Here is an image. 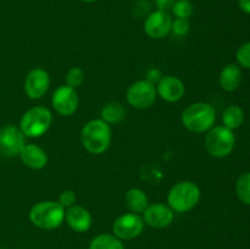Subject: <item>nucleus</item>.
I'll list each match as a JSON object with an SVG mask.
<instances>
[{"mask_svg":"<svg viewBox=\"0 0 250 249\" xmlns=\"http://www.w3.org/2000/svg\"><path fill=\"white\" fill-rule=\"evenodd\" d=\"M81 141L85 150L92 154H102L111 143V129L102 119L92 120L84 124L81 132Z\"/></svg>","mask_w":250,"mask_h":249,"instance_id":"1","label":"nucleus"},{"mask_svg":"<svg viewBox=\"0 0 250 249\" xmlns=\"http://www.w3.org/2000/svg\"><path fill=\"white\" fill-rule=\"evenodd\" d=\"M216 120V112L212 105L208 103H194L182 114L185 127L195 133H203L212 128Z\"/></svg>","mask_w":250,"mask_h":249,"instance_id":"2","label":"nucleus"},{"mask_svg":"<svg viewBox=\"0 0 250 249\" xmlns=\"http://www.w3.org/2000/svg\"><path fill=\"white\" fill-rule=\"evenodd\" d=\"M29 220L39 228L54 229L65 220V208L53 200L37 203L29 211Z\"/></svg>","mask_w":250,"mask_h":249,"instance_id":"3","label":"nucleus"},{"mask_svg":"<svg viewBox=\"0 0 250 249\" xmlns=\"http://www.w3.org/2000/svg\"><path fill=\"white\" fill-rule=\"evenodd\" d=\"M200 189L190 181H182L173 186L167 194L168 207L176 212H187L198 204Z\"/></svg>","mask_w":250,"mask_h":249,"instance_id":"4","label":"nucleus"},{"mask_svg":"<svg viewBox=\"0 0 250 249\" xmlns=\"http://www.w3.org/2000/svg\"><path fill=\"white\" fill-rule=\"evenodd\" d=\"M53 116L51 112L44 106H34L27 110L20 121V129L24 137H41L50 127Z\"/></svg>","mask_w":250,"mask_h":249,"instance_id":"5","label":"nucleus"},{"mask_svg":"<svg viewBox=\"0 0 250 249\" xmlns=\"http://www.w3.org/2000/svg\"><path fill=\"white\" fill-rule=\"evenodd\" d=\"M236 144L233 131L225 126H216L209 129L205 138L208 153L215 158H226L232 153Z\"/></svg>","mask_w":250,"mask_h":249,"instance_id":"6","label":"nucleus"},{"mask_svg":"<svg viewBox=\"0 0 250 249\" xmlns=\"http://www.w3.org/2000/svg\"><path fill=\"white\" fill-rule=\"evenodd\" d=\"M127 102L137 109H148L156 99V89L154 83L148 80H141L129 85L127 89Z\"/></svg>","mask_w":250,"mask_h":249,"instance_id":"7","label":"nucleus"},{"mask_svg":"<svg viewBox=\"0 0 250 249\" xmlns=\"http://www.w3.org/2000/svg\"><path fill=\"white\" fill-rule=\"evenodd\" d=\"M24 134L16 126H7L0 128V155L5 158H14L20 155L26 145Z\"/></svg>","mask_w":250,"mask_h":249,"instance_id":"8","label":"nucleus"},{"mask_svg":"<svg viewBox=\"0 0 250 249\" xmlns=\"http://www.w3.org/2000/svg\"><path fill=\"white\" fill-rule=\"evenodd\" d=\"M144 221L138 214L128 212L115 220L112 225L114 236L119 239H133L143 232Z\"/></svg>","mask_w":250,"mask_h":249,"instance_id":"9","label":"nucleus"},{"mask_svg":"<svg viewBox=\"0 0 250 249\" xmlns=\"http://www.w3.org/2000/svg\"><path fill=\"white\" fill-rule=\"evenodd\" d=\"M53 107L61 116H70L77 110L78 95L75 88L61 85L53 93Z\"/></svg>","mask_w":250,"mask_h":249,"instance_id":"10","label":"nucleus"},{"mask_svg":"<svg viewBox=\"0 0 250 249\" xmlns=\"http://www.w3.org/2000/svg\"><path fill=\"white\" fill-rule=\"evenodd\" d=\"M172 19L166 11H154L146 17L144 22V31L146 36L153 39H161L171 32Z\"/></svg>","mask_w":250,"mask_h":249,"instance_id":"11","label":"nucleus"},{"mask_svg":"<svg viewBox=\"0 0 250 249\" xmlns=\"http://www.w3.org/2000/svg\"><path fill=\"white\" fill-rule=\"evenodd\" d=\"M50 78L43 68H33L24 80V92L31 99H41L49 89Z\"/></svg>","mask_w":250,"mask_h":249,"instance_id":"12","label":"nucleus"},{"mask_svg":"<svg viewBox=\"0 0 250 249\" xmlns=\"http://www.w3.org/2000/svg\"><path fill=\"white\" fill-rule=\"evenodd\" d=\"M143 214V221L154 228H165L173 221L172 209L161 203L148 205Z\"/></svg>","mask_w":250,"mask_h":249,"instance_id":"13","label":"nucleus"},{"mask_svg":"<svg viewBox=\"0 0 250 249\" xmlns=\"http://www.w3.org/2000/svg\"><path fill=\"white\" fill-rule=\"evenodd\" d=\"M185 92L186 89L183 82L175 76H165L159 81L158 93L166 102H178L180 99H182Z\"/></svg>","mask_w":250,"mask_h":249,"instance_id":"14","label":"nucleus"},{"mask_svg":"<svg viewBox=\"0 0 250 249\" xmlns=\"http://www.w3.org/2000/svg\"><path fill=\"white\" fill-rule=\"evenodd\" d=\"M65 219L68 226L76 232H85L92 226V215L81 205L73 204L68 208L65 212Z\"/></svg>","mask_w":250,"mask_h":249,"instance_id":"15","label":"nucleus"},{"mask_svg":"<svg viewBox=\"0 0 250 249\" xmlns=\"http://www.w3.org/2000/svg\"><path fill=\"white\" fill-rule=\"evenodd\" d=\"M21 161L29 168L39 170L48 163V155L41 146L36 144H26L20 153Z\"/></svg>","mask_w":250,"mask_h":249,"instance_id":"16","label":"nucleus"},{"mask_svg":"<svg viewBox=\"0 0 250 249\" xmlns=\"http://www.w3.org/2000/svg\"><path fill=\"white\" fill-rule=\"evenodd\" d=\"M220 85L226 92H234L242 82V70L236 63L225 66L220 73Z\"/></svg>","mask_w":250,"mask_h":249,"instance_id":"17","label":"nucleus"},{"mask_svg":"<svg viewBox=\"0 0 250 249\" xmlns=\"http://www.w3.org/2000/svg\"><path fill=\"white\" fill-rule=\"evenodd\" d=\"M125 203L132 212L139 214L144 212V210L148 208V197L144 190L139 188H132L125 195Z\"/></svg>","mask_w":250,"mask_h":249,"instance_id":"18","label":"nucleus"},{"mask_svg":"<svg viewBox=\"0 0 250 249\" xmlns=\"http://www.w3.org/2000/svg\"><path fill=\"white\" fill-rule=\"evenodd\" d=\"M224 126L229 129H236L244 122V111L238 105H229L222 115Z\"/></svg>","mask_w":250,"mask_h":249,"instance_id":"19","label":"nucleus"},{"mask_svg":"<svg viewBox=\"0 0 250 249\" xmlns=\"http://www.w3.org/2000/svg\"><path fill=\"white\" fill-rule=\"evenodd\" d=\"M125 111L124 106L119 103H107L106 105H104L102 109V120L105 121L106 124H120L122 120L125 119Z\"/></svg>","mask_w":250,"mask_h":249,"instance_id":"20","label":"nucleus"},{"mask_svg":"<svg viewBox=\"0 0 250 249\" xmlns=\"http://www.w3.org/2000/svg\"><path fill=\"white\" fill-rule=\"evenodd\" d=\"M89 249H125V247L116 236L99 234L93 239Z\"/></svg>","mask_w":250,"mask_h":249,"instance_id":"21","label":"nucleus"},{"mask_svg":"<svg viewBox=\"0 0 250 249\" xmlns=\"http://www.w3.org/2000/svg\"><path fill=\"white\" fill-rule=\"evenodd\" d=\"M236 193L243 204L250 205V172L239 176L236 185Z\"/></svg>","mask_w":250,"mask_h":249,"instance_id":"22","label":"nucleus"},{"mask_svg":"<svg viewBox=\"0 0 250 249\" xmlns=\"http://www.w3.org/2000/svg\"><path fill=\"white\" fill-rule=\"evenodd\" d=\"M176 19H187L192 15L193 5L189 0H176L172 6Z\"/></svg>","mask_w":250,"mask_h":249,"instance_id":"23","label":"nucleus"},{"mask_svg":"<svg viewBox=\"0 0 250 249\" xmlns=\"http://www.w3.org/2000/svg\"><path fill=\"white\" fill-rule=\"evenodd\" d=\"M84 82V72L81 67H73L71 68L66 76V83L68 87L77 88L83 84Z\"/></svg>","mask_w":250,"mask_h":249,"instance_id":"24","label":"nucleus"},{"mask_svg":"<svg viewBox=\"0 0 250 249\" xmlns=\"http://www.w3.org/2000/svg\"><path fill=\"white\" fill-rule=\"evenodd\" d=\"M236 58L239 66L244 68H250V42L239 46V49L237 50Z\"/></svg>","mask_w":250,"mask_h":249,"instance_id":"25","label":"nucleus"},{"mask_svg":"<svg viewBox=\"0 0 250 249\" xmlns=\"http://www.w3.org/2000/svg\"><path fill=\"white\" fill-rule=\"evenodd\" d=\"M171 31L178 37H183L189 32V22L187 19H176L172 21Z\"/></svg>","mask_w":250,"mask_h":249,"instance_id":"26","label":"nucleus"},{"mask_svg":"<svg viewBox=\"0 0 250 249\" xmlns=\"http://www.w3.org/2000/svg\"><path fill=\"white\" fill-rule=\"evenodd\" d=\"M75 202H76V194L75 192L71 189L63 190V192L60 194V197H59V203H60L63 208L72 207V205L75 204Z\"/></svg>","mask_w":250,"mask_h":249,"instance_id":"27","label":"nucleus"},{"mask_svg":"<svg viewBox=\"0 0 250 249\" xmlns=\"http://www.w3.org/2000/svg\"><path fill=\"white\" fill-rule=\"evenodd\" d=\"M175 1L176 0H155V4L158 10H160V11H167V10L172 9Z\"/></svg>","mask_w":250,"mask_h":249,"instance_id":"28","label":"nucleus"},{"mask_svg":"<svg viewBox=\"0 0 250 249\" xmlns=\"http://www.w3.org/2000/svg\"><path fill=\"white\" fill-rule=\"evenodd\" d=\"M238 5L242 11L250 15V0H238Z\"/></svg>","mask_w":250,"mask_h":249,"instance_id":"29","label":"nucleus"},{"mask_svg":"<svg viewBox=\"0 0 250 249\" xmlns=\"http://www.w3.org/2000/svg\"><path fill=\"white\" fill-rule=\"evenodd\" d=\"M81 1H84V2H93V1H95V0H81Z\"/></svg>","mask_w":250,"mask_h":249,"instance_id":"30","label":"nucleus"},{"mask_svg":"<svg viewBox=\"0 0 250 249\" xmlns=\"http://www.w3.org/2000/svg\"><path fill=\"white\" fill-rule=\"evenodd\" d=\"M0 249H1V248H0Z\"/></svg>","mask_w":250,"mask_h":249,"instance_id":"31","label":"nucleus"}]
</instances>
